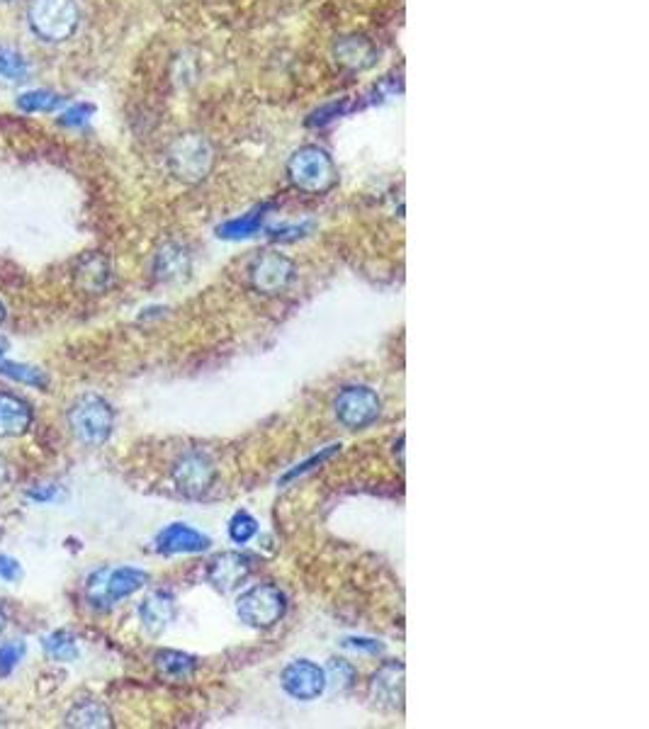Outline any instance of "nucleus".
Wrapping results in <instances>:
<instances>
[{
	"instance_id": "nucleus-1",
	"label": "nucleus",
	"mask_w": 649,
	"mask_h": 729,
	"mask_svg": "<svg viewBox=\"0 0 649 729\" xmlns=\"http://www.w3.org/2000/svg\"><path fill=\"white\" fill-rule=\"evenodd\" d=\"M168 171L185 185H197L212 173L214 168V146L212 141L200 132L178 134L166 149Z\"/></svg>"
},
{
	"instance_id": "nucleus-2",
	"label": "nucleus",
	"mask_w": 649,
	"mask_h": 729,
	"mask_svg": "<svg viewBox=\"0 0 649 729\" xmlns=\"http://www.w3.org/2000/svg\"><path fill=\"white\" fill-rule=\"evenodd\" d=\"M287 178L307 195H324L338 183V171L329 151L307 144L299 146L287 161Z\"/></svg>"
},
{
	"instance_id": "nucleus-3",
	"label": "nucleus",
	"mask_w": 649,
	"mask_h": 729,
	"mask_svg": "<svg viewBox=\"0 0 649 729\" xmlns=\"http://www.w3.org/2000/svg\"><path fill=\"white\" fill-rule=\"evenodd\" d=\"M69 428L83 445L98 448L110 440L115 431V411L98 394H83L71 404L69 409Z\"/></svg>"
},
{
	"instance_id": "nucleus-4",
	"label": "nucleus",
	"mask_w": 649,
	"mask_h": 729,
	"mask_svg": "<svg viewBox=\"0 0 649 729\" xmlns=\"http://www.w3.org/2000/svg\"><path fill=\"white\" fill-rule=\"evenodd\" d=\"M149 584V574L141 572L134 567H120V569H98L90 574L86 584V598L90 606L107 610L122 598H129L132 593Z\"/></svg>"
},
{
	"instance_id": "nucleus-5",
	"label": "nucleus",
	"mask_w": 649,
	"mask_h": 729,
	"mask_svg": "<svg viewBox=\"0 0 649 729\" xmlns=\"http://www.w3.org/2000/svg\"><path fill=\"white\" fill-rule=\"evenodd\" d=\"M32 30L47 42H66L81 22L76 0H32L27 10Z\"/></svg>"
},
{
	"instance_id": "nucleus-6",
	"label": "nucleus",
	"mask_w": 649,
	"mask_h": 729,
	"mask_svg": "<svg viewBox=\"0 0 649 729\" xmlns=\"http://www.w3.org/2000/svg\"><path fill=\"white\" fill-rule=\"evenodd\" d=\"M285 610V593L273 584L253 586V589L241 593L239 601H236V613H239L241 623L256 627V630H268V627L278 625Z\"/></svg>"
},
{
	"instance_id": "nucleus-7",
	"label": "nucleus",
	"mask_w": 649,
	"mask_h": 729,
	"mask_svg": "<svg viewBox=\"0 0 649 729\" xmlns=\"http://www.w3.org/2000/svg\"><path fill=\"white\" fill-rule=\"evenodd\" d=\"M334 414L343 428L360 431V428H368L380 418L382 401L375 389L365 387V384H351V387H343L338 392Z\"/></svg>"
},
{
	"instance_id": "nucleus-8",
	"label": "nucleus",
	"mask_w": 649,
	"mask_h": 729,
	"mask_svg": "<svg viewBox=\"0 0 649 729\" xmlns=\"http://www.w3.org/2000/svg\"><path fill=\"white\" fill-rule=\"evenodd\" d=\"M295 280V263L280 251H263L248 265V282L263 297L282 295Z\"/></svg>"
},
{
	"instance_id": "nucleus-9",
	"label": "nucleus",
	"mask_w": 649,
	"mask_h": 729,
	"mask_svg": "<svg viewBox=\"0 0 649 729\" xmlns=\"http://www.w3.org/2000/svg\"><path fill=\"white\" fill-rule=\"evenodd\" d=\"M171 477L185 499H202L217 479V465L207 452L188 450L176 460Z\"/></svg>"
},
{
	"instance_id": "nucleus-10",
	"label": "nucleus",
	"mask_w": 649,
	"mask_h": 729,
	"mask_svg": "<svg viewBox=\"0 0 649 729\" xmlns=\"http://www.w3.org/2000/svg\"><path fill=\"white\" fill-rule=\"evenodd\" d=\"M280 683L295 700H314L326 691V671L314 661L297 659L282 669Z\"/></svg>"
},
{
	"instance_id": "nucleus-11",
	"label": "nucleus",
	"mask_w": 649,
	"mask_h": 729,
	"mask_svg": "<svg viewBox=\"0 0 649 729\" xmlns=\"http://www.w3.org/2000/svg\"><path fill=\"white\" fill-rule=\"evenodd\" d=\"M406 678L402 661H385L380 669L372 674L370 681V698L375 700L377 708L397 712L404 710V693Z\"/></svg>"
},
{
	"instance_id": "nucleus-12",
	"label": "nucleus",
	"mask_w": 649,
	"mask_h": 729,
	"mask_svg": "<svg viewBox=\"0 0 649 729\" xmlns=\"http://www.w3.org/2000/svg\"><path fill=\"white\" fill-rule=\"evenodd\" d=\"M253 574V562L248 555L241 552H222L207 567V579L217 591L231 593L246 584L248 576Z\"/></svg>"
},
{
	"instance_id": "nucleus-13",
	"label": "nucleus",
	"mask_w": 649,
	"mask_h": 729,
	"mask_svg": "<svg viewBox=\"0 0 649 729\" xmlns=\"http://www.w3.org/2000/svg\"><path fill=\"white\" fill-rule=\"evenodd\" d=\"M212 545L207 535L185 523H171L156 535V550L163 555H197Z\"/></svg>"
},
{
	"instance_id": "nucleus-14",
	"label": "nucleus",
	"mask_w": 649,
	"mask_h": 729,
	"mask_svg": "<svg viewBox=\"0 0 649 729\" xmlns=\"http://www.w3.org/2000/svg\"><path fill=\"white\" fill-rule=\"evenodd\" d=\"M193 273V258L180 243H163L154 256V278L158 282H185Z\"/></svg>"
},
{
	"instance_id": "nucleus-15",
	"label": "nucleus",
	"mask_w": 649,
	"mask_h": 729,
	"mask_svg": "<svg viewBox=\"0 0 649 729\" xmlns=\"http://www.w3.org/2000/svg\"><path fill=\"white\" fill-rule=\"evenodd\" d=\"M139 620L151 637L163 635L176 620V598L168 591L149 593L139 606Z\"/></svg>"
},
{
	"instance_id": "nucleus-16",
	"label": "nucleus",
	"mask_w": 649,
	"mask_h": 729,
	"mask_svg": "<svg viewBox=\"0 0 649 729\" xmlns=\"http://www.w3.org/2000/svg\"><path fill=\"white\" fill-rule=\"evenodd\" d=\"M35 411L25 399L0 392V438H18L32 428Z\"/></svg>"
},
{
	"instance_id": "nucleus-17",
	"label": "nucleus",
	"mask_w": 649,
	"mask_h": 729,
	"mask_svg": "<svg viewBox=\"0 0 649 729\" xmlns=\"http://www.w3.org/2000/svg\"><path fill=\"white\" fill-rule=\"evenodd\" d=\"M76 285L86 295H103L107 287L112 285V268L105 256L100 253H88L76 265Z\"/></svg>"
},
{
	"instance_id": "nucleus-18",
	"label": "nucleus",
	"mask_w": 649,
	"mask_h": 729,
	"mask_svg": "<svg viewBox=\"0 0 649 729\" xmlns=\"http://www.w3.org/2000/svg\"><path fill=\"white\" fill-rule=\"evenodd\" d=\"M66 727H86V729H103L112 727V715L107 710L105 703L95 698L78 700L73 708L66 712Z\"/></svg>"
},
{
	"instance_id": "nucleus-19",
	"label": "nucleus",
	"mask_w": 649,
	"mask_h": 729,
	"mask_svg": "<svg viewBox=\"0 0 649 729\" xmlns=\"http://www.w3.org/2000/svg\"><path fill=\"white\" fill-rule=\"evenodd\" d=\"M154 664L158 674L168 678V681H188L197 671V659L193 654L178 652V649H161V652H156Z\"/></svg>"
},
{
	"instance_id": "nucleus-20",
	"label": "nucleus",
	"mask_w": 649,
	"mask_h": 729,
	"mask_svg": "<svg viewBox=\"0 0 649 729\" xmlns=\"http://www.w3.org/2000/svg\"><path fill=\"white\" fill-rule=\"evenodd\" d=\"M336 56L348 69L363 71L375 64V47L363 37H348L336 44Z\"/></svg>"
},
{
	"instance_id": "nucleus-21",
	"label": "nucleus",
	"mask_w": 649,
	"mask_h": 729,
	"mask_svg": "<svg viewBox=\"0 0 649 729\" xmlns=\"http://www.w3.org/2000/svg\"><path fill=\"white\" fill-rule=\"evenodd\" d=\"M263 222H265V209H253V212L244 214V217L231 219V222L219 226L217 236L219 239H229V241L248 239V236H253L261 231Z\"/></svg>"
},
{
	"instance_id": "nucleus-22",
	"label": "nucleus",
	"mask_w": 649,
	"mask_h": 729,
	"mask_svg": "<svg viewBox=\"0 0 649 729\" xmlns=\"http://www.w3.org/2000/svg\"><path fill=\"white\" fill-rule=\"evenodd\" d=\"M42 647L44 654H47L52 661H56V664H71V661H76L78 654H81L78 652L76 637L66 630H56L52 635L44 637Z\"/></svg>"
},
{
	"instance_id": "nucleus-23",
	"label": "nucleus",
	"mask_w": 649,
	"mask_h": 729,
	"mask_svg": "<svg viewBox=\"0 0 649 729\" xmlns=\"http://www.w3.org/2000/svg\"><path fill=\"white\" fill-rule=\"evenodd\" d=\"M30 78V64L13 47H0V81L25 83Z\"/></svg>"
},
{
	"instance_id": "nucleus-24",
	"label": "nucleus",
	"mask_w": 649,
	"mask_h": 729,
	"mask_svg": "<svg viewBox=\"0 0 649 729\" xmlns=\"http://www.w3.org/2000/svg\"><path fill=\"white\" fill-rule=\"evenodd\" d=\"M61 105H64V98L52 93V90H30V93H22L18 98L22 112H54Z\"/></svg>"
},
{
	"instance_id": "nucleus-25",
	"label": "nucleus",
	"mask_w": 649,
	"mask_h": 729,
	"mask_svg": "<svg viewBox=\"0 0 649 729\" xmlns=\"http://www.w3.org/2000/svg\"><path fill=\"white\" fill-rule=\"evenodd\" d=\"M0 375L10 377V380H15V382L30 384V387H39V389H44L49 384L47 375H44V372L39 370V367L8 363V360H0Z\"/></svg>"
},
{
	"instance_id": "nucleus-26",
	"label": "nucleus",
	"mask_w": 649,
	"mask_h": 729,
	"mask_svg": "<svg viewBox=\"0 0 649 729\" xmlns=\"http://www.w3.org/2000/svg\"><path fill=\"white\" fill-rule=\"evenodd\" d=\"M326 671V686L334 688L336 693H346L355 683V669L351 661L346 659H331L329 669Z\"/></svg>"
},
{
	"instance_id": "nucleus-27",
	"label": "nucleus",
	"mask_w": 649,
	"mask_h": 729,
	"mask_svg": "<svg viewBox=\"0 0 649 729\" xmlns=\"http://www.w3.org/2000/svg\"><path fill=\"white\" fill-rule=\"evenodd\" d=\"M258 533V521L251 516V513L239 511L234 513V518L229 521V538L236 542V545H246L256 538Z\"/></svg>"
},
{
	"instance_id": "nucleus-28",
	"label": "nucleus",
	"mask_w": 649,
	"mask_h": 729,
	"mask_svg": "<svg viewBox=\"0 0 649 729\" xmlns=\"http://www.w3.org/2000/svg\"><path fill=\"white\" fill-rule=\"evenodd\" d=\"M338 450H341V445H329V448H326V450H321V452H316V455H312V457H309V460L299 462V465H297L295 469H290V472H287V474H285V477H282V484H285V482H290V479H295V477H299V474H307V472H312V469H314V467H321V465H324V462H326V460H331V457H334Z\"/></svg>"
},
{
	"instance_id": "nucleus-29",
	"label": "nucleus",
	"mask_w": 649,
	"mask_h": 729,
	"mask_svg": "<svg viewBox=\"0 0 649 729\" xmlns=\"http://www.w3.org/2000/svg\"><path fill=\"white\" fill-rule=\"evenodd\" d=\"M22 657H25V644L5 642L3 647H0V678L13 674L15 666L20 664Z\"/></svg>"
},
{
	"instance_id": "nucleus-30",
	"label": "nucleus",
	"mask_w": 649,
	"mask_h": 729,
	"mask_svg": "<svg viewBox=\"0 0 649 729\" xmlns=\"http://www.w3.org/2000/svg\"><path fill=\"white\" fill-rule=\"evenodd\" d=\"M348 107H351V105H348V100H341V103L321 107L319 112H314L312 120H309V124H312V127H324V124L334 122L336 117H341L343 112H348Z\"/></svg>"
},
{
	"instance_id": "nucleus-31",
	"label": "nucleus",
	"mask_w": 649,
	"mask_h": 729,
	"mask_svg": "<svg viewBox=\"0 0 649 729\" xmlns=\"http://www.w3.org/2000/svg\"><path fill=\"white\" fill-rule=\"evenodd\" d=\"M95 107L93 105H76L71 107V110H66L64 115L59 117L61 124H66V127H83L90 117H93Z\"/></svg>"
},
{
	"instance_id": "nucleus-32",
	"label": "nucleus",
	"mask_w": 649,
	"mask_h": 729,
	"mask_svg": "<svg viewBox=\"0 0 649 729\" xmlns=\"http://www.w3.org/2000/svg\"><path fill=\"white\" fill-rule=\"evenodd\" d=\"M343 647L355 649V652H365V654H382L385 652V644L377 642V640H368V637H346L343 640Z\"/></svg>"
},
{
	"instance_id": "nucleus-33",
	"label": "nucleus",
	"mask_w": 649,
	"mask_h": 729,
	"mask_svg": "<svg viewBox=\"0 0 649 729\" xmlns=\"http://www.w3.org/2000/svg\"><path fill=\"white\" fill-rule=\"evenodd\" d=\"M27 494H30V499L37 501V504H54V501L61 499V489L54 484L35 486V489H30Z\"/></svg>"
},
{
	"instance_id": "nucleus-34",
	"label": "nucleus",
	"mask_w": 649,
	"mask_h": 729,
	"mask_svg": "<svg viewBox=\"0 0 649 729\" xmlns=\"http://www.w3.org/2000/svg\"><path fill=\"white\" fill-rule=\"evenodd\" d=\"M0 579L8 581V584H15V581L22 579V567L13 557L0 555Z\"/></svg>"
},
{
	"instance_id": "nucleus-35",
	"label": "nucleus",
	"mask_w": 649,
	"mask_h": 729,
	"mask_svg": "<svg viewBox=\"0 0 649 729\" xmlns=\"http://www.w3.org/2000/svg\"><path fill=\"white\" fill-rule=\"evenodd\" d=\"M5 482H8V462H5V457L0 455V486Z\"/></svg>"
},
{
	"instance_id": "nucleus-36",
	"label": "nucleus",
	"mask_w": 649,
	"mask_h": 729,
	"mask_svg": "<svg viewBox=\"0 0 649 729\" xmlns=\"http://www.w3.org/2000/svg\"><path fill=\"white\" fill-rule=\"evenodd\" d=\"M3 321H5V307L3 302H0V326H3Z\"/></svg>"
},
{
	"instance_id": "nucleus-37",
	"label": "nucleus",
	"mask_w": 649,
	"mask_h": 729,
	"mask_svg": "<svg viewBox=\"0 0 649 729\" xmlns=\"http://www.w3.org/2000/svg\"><path fill=\"white\" fill-rule=\"evenodd\" d=\"M3 627H5V615L0 613V632H3Z\"/></svg>"
},
{
	"instance_id": "nucleus-38",
	"label": "nucleus",
	"mask_w": 649,
	"mask_h": 729,
	"mask_svg": "<svg viewBox=\"0 0 649 729\" xmlns=\"http://www.w3.org/2000/svg\"><path fill=\"white\" fill-rule=\"evenodd\" d=\"M0 355H3V350H0Z\"/></svg>"
}]
</instances>
